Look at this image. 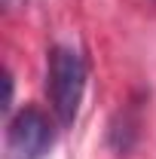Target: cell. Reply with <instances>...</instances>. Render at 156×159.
<instances>
[{"label":"cell","instance_id":"6da1fadb","mask_svg":"<svg viewBox=\"0 0 156 159\" xmlns=\"http://www.w3.org/2000/svg\"><path fill=\"white\" fill-rule=\"evenodd\" d=\"M86 92V61L71 46H52L49 52V101L61 125H74Z\"/></svg>","mask_w":156,"mask_h":159},{"label":"cell","instance_id":"7a4b0ae2","mask_svg":"<svg viewBox=\"0 0 156 159\" xmlns=\"http://www.w3.org/2000/svg\"><path fill=\"white\" fill-rule=\"evenodd\" d=\"M55 144V125L40 107H21L6 129V159H46Z\"/></svg>","mask_w":156,"mask_h":159},{"label":"cell","instance_id":"3957f363","mask_svg":"<svg viewBox=\"0 0 156 159\" xmlns=\"http://www.w3.org/2000/svg\"><path fill=\"white\" fill-rule=\"evenodd\" d=\"M138 138V116L132 110H119L117 119L110 122V144L117 153H129Z\"/></svg>","mask_w":156,"mask_h":159},{"label":"cell","instance_id":"277c9868","mask_svg":"<svg viewBox=\"0 0 156 159\" xmlns=\"http://www.w3.org/2000/svg\"><path fill=\"white\" fill-rule=\"evenodd\" d=\"M3 86H6V95H3V110H9V104H12V77H9V70H6V77H3Z\"/></svg>","mask_w":156,"mask_h":159}]
</instances>
